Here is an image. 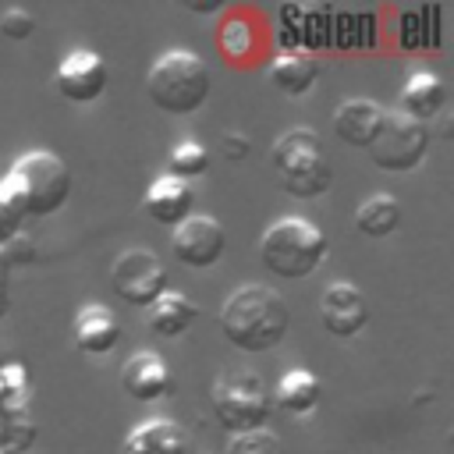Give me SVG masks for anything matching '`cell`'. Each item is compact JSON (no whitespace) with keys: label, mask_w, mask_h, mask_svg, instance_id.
<instances>
[{"label":"cell","mask_w":454,"mask_h":454,"mask_svg":"<svg viewBox=\"0 0 454 454\" xmlns=\"http://www.w3.org/2000/svg\"><path fill=\"white\" fill-rule=\"evenodd\" d=\"M216 326L231 348L245 355H262V351H273L287 337L291 312L277 287L241 284L223 298L216 312Z\"/></svg>","instance_id":"1"},{"label":"cell","mask_w":454,"mask_h":454,"mask_svg":"<svg viewBox=\"0 0 454 454\" xmlns=\"http://www.w3.org/2000/svg\"><path fill=\"white\" fill-rule=\"evenodd\" d=\"M71 195V167L53 149L21 153L0 177V199L21 216H50Z\"/></svg>","instance_id":"2"},{"label":"cell","mask_w":454,"mask_h":454,"mask_svg":"<svg viewBox=\"0 0 454 454\" xmlns=\"http://www.w3.org/2000/svg\"><path fill=\"white\" fill-rule=\"evenodd\" d=\"M255 248H259V262L280 280H305L330 255V241L323 227L298 213H287L266 223Z\"/></svg>","instance_id":"3"},{"label":"cell","mask_w":454,"mask_h":454,"mask_svg":"<svg viewBox=\"0 0 454 454\" xmlns=\"http://www.w3.org/2000/svg\"><path fill=\"white\" fill-rule=\"evenodd\" d=\"M209 89H213L209 64L195 50H184V46L163 50L149 64V71H145V96H149V103L156 110L170 114V117L195 114L209 99Z\"/></svg>","instance_id":"4"},{"label":"cell","mask_w":454,"mask_h":454,"mask_svg":"<svg viewBox=\"0 0 454 454\" xmlns=\"http://www.w3.org/2000/svg\"><path fill=\"white\" fill-rule=\"evenodd\" d=\"M270 167L277 174V184L294 199H319L330 181V156L312 128H287L270 145Z\"/></svg>","instance_id":"5"},{"label":"cell","mask_w":454,"mask_h":454,"mask_svg":"<svg viewBox=\"0 0 454 454\" xmlns=\"http://www.w3.org/2000/svg\"><path fill=\"white\" fill-rule=\"evenodd\" d=\"M209 408L216 415V422L238 436V433H252L262 429L273 401H270V383L255 372V369H231L220 372L209 387Z\"/></svg>","instance_id":"6"},{"label":"cell","mask_w":454,"mask_h":454,"mask_svg":"<svg viewBox=\"0 0 454 454\" xmlns=\"http://www.w3.org/2000/svg\"><path fill=\"white\" fill-rule=\"evenodd\" d=\"M429 142H433L429 124H422V121L401 114V110H387L383 131L376 135V142H372L365 153H369V160H372L380 170L404 174V170H415V167L426 160Z\"/></svg>","instance_id":"7"},{"label":"cell","mask_w":454,"mask_h":454,"mask_svg":"<svg viewBox=\"0 0 454 454\" xmlns=\"http://www.w3.org/2000/svg\"><path fill=\"white\" fill-rule=\"evenodd\" d=\"M110 284H114V291H117L128 305L149 309V305L170 287V273H167L163 259H160L153 248L131 245V248H124V252L114 259V266H110Z\"/></svg>","instance_id":"8"},{"label":"cell","mask_w":454,"mask_h":454,"mask_svg":"<svg viewBox=\"0 0 454 454\" xmlns=\"http://www.w3.org/2000/svg\"><path fill=\"white\" fill-rule=\"evenodd\" d=\"M227 252V227L209 213H192L170 227V255L188 270H209Z\"/></svg>","instance_id":"9"},{"label":"cell","mask_w":454,"mask_h":454,"mask_svg":"<svg viewBox=\"0 0 454 454\" xmlns=\"http://www.w3.org/2000/svg\"><path fill=\"white\" fill-rule=\"evenodd\" d=\"M110 82V67L96 50H71L60 57L53 71V85L67 103H92L103 96Z\"/></svg>","instance_id":"10"},{"label":"cell","mask_w":454,"mask_h":454,"mask_svg":"<svg viewBox=\"0 0 454 454\" xmlns=\"http://www.w3.org/2000/svg\"><path fill=\"white\" fill-rule=\"evenodd\" d=\"M319 323L330 337H340V340L362 333L369 323V301H365L362 287L351 280L326 284V291L319 294Z\"/></svg>","instance_id":"11"},{"label":"cell","mask_w":454,"mask_h":454,"mask_svg":"<svg viewBox=\"0 0 454 454\" xmlns=\"http://www.w3.org/2000/svg\"><path fill=\"white\" fill-rule=\"evenodd\" d=\"M121 390L138 401V404H153L160 397H167L174 390V376H170V365L160 351H131L124 362H121Z\"/></svg>","instance_id":"12"},{"label":"cell","mask_w":454,"mask_h":454,"mask_svg":"<svg viewBox=\"0 0 454 454\" xmlns=\"http://www.w3.org/2000/svg\"><path fill=\"white\" fill-rule=\"evenodd\" d=\"M383 121H387V106L376 99H365V96L337 103V110L330 117L333 135L351 149H369L376 142V135L383 131Z\"/></svg>","instance_id":"13"},{"label":"cell","mask_w":454,"mask_h":454,"mask_svg":"<svg viewBox=\"0 0 454 454\" xmlns=\"http://www.w3.org/2000/svg\"><path fill=\"white\" fill-rule=\"evenodd\" d=\"M121 454H192V440L174 419L153 415L128 429V436L121 440Z\"/></svg>","instance_id":"14"},{"label":"cell","mask_w":454,"mask_h":454,"mask_svg":"<svg viewBox=\"0 0 454 454\" xmlns=\"http://www.w3.org/2000/svg\"><path fill=\"white\" fill-rule=\"evenodd\" d=\"M71 337H74V348L82 355H96L99 358V355H110L121 344V323H117V316L106 305L89 301V305L78 309Z\"/></svg>","instance_id":"15"},{"label":"cell","mask_w":454,"mask_h":454,"mask_svg":"<svg viewBox=\"0 0 454 454\" xmlns=\"http://www.w3.org/2000/svg\"><path fill=\"white\" fill-rule=\"evenodd\" d=\"M142 206H145V213L156 220V223H163V227H177L184 216H192L195 209V192H192V184H184V181H177V177H170V174H160V177H153L149 181V188H145V195H142Z\"/></svg>","instance_id":"16"},{"label":"cell","mask_w":454,"mask_h":454,"mask_svg":"<svg viewBox=\"0 0 454 454\" xmlns=\"http://www.w3.org/2000/svg\"><path fill=\"white\" fill-rule=\"evenodd\" d=\"M266 74H270V85L291 99L312 92L316 78H319V60L309 53V50H280L270 64H266Z\"/></svg>","instance_id":"17"},{"label":"cell","mask_w":454,"mask_h":454,"mask_svg":"<svg viewBox=\"0 0 454 454\" xmlns=\"http://www.w3.org/2000/svg\"><path fill=\"white\" fill-rule=\"evenodd\" d=\"M443 99H447V92H443L440 74L419 67V71H411V74L404 78L397 110L408 114V117H415V121H422V124H429V121L443 110Z\"/></svg>","instance_id":"18"},{"label":"cell","mask_w":454,"mask_h":454,"mask_svg":"<svg viewBox=\"0 0 454 454\" xmlns=\"http://www.w3.org/2000/svg\"><path fill=\"white\" fill-rule=\"evenodd\" d=\"M319 397H323V380L312 372V369H287L273 390H270V401L287 411V415H309L319 408Z\"/></svg>","instance_id":"19"},{"label":"cell","mask_w":454,"mask_h":454,"mask_svg":"<svg viewBox=\"0 0 454 454\" xmlns=\"http://www.w3.org/2000/svg\"><path fill=\"white\" fill-rule=\"evenodd\" d=\"M195 316H199V305H195L184 291H174V287H167V291L145 309V323H149V330L160 333V337H181L184 330H192Z\"/></svg>","instance_id":"20"},{"label":"cell","mask_w":454,"mask_h":454,"mask_svg":"<svg viewBox=\"0 0 454 454\" xmlns=\"http://www.w3.org/2000/svg\"><path fill=\"white\" fill-rule=\"evenodd\" d=\"M355 227L365 238H390L401 227V202L390 192H372L355 206Z\"/></svg>","instance_id":"21"},{"label":"cell","mask_w":454,"mask_h":454,"mask_svg":"<svg viewBox=\"0 0 454 454\" xmlns=\"http://www.w3.org/2000/svg\"><path fill=\"white\" fill-rule=\"evenodd\" d=\"M28 401H32L28 369L21 362H4L0 365V419L28 415Z\"/></svg>","instance_id":"22"},{"label":"cell","mask_w":454,"mask_h":454,"mask_svg":"<svg viewBox=\"0 0 454 454\" xmlns=\"http://www.w3.org/2000/svg\"><path fill=\"white\" fill-rule=\"evenodd\" d=\"M209 163H213V156H209V149L199 142V138H184V142H177L174 149H170V156H167V174L170 177H177V181H184V184H192L195 177H202L206 170H209Z\"/></svg>","instance_id":"23"},{"label":"cell","mask_w":454,"mask_h":454,"mask_svg":"<svg viewBox=\"0 0 454 454\" xmlns=\"http://www.w3.org/2000/svg\"><path fill=\"white\" fill-rule=\"evenodd\" d=\"M255 28L245 21V18H223L220 28H216V46L227 60H248L252 50H255Z\"/></svg>","instance_id":"24"},{"label":"cell","mask_w":454,"mask_h":454,"mask_svg":"<svg viewBox=\"0 0 454 454\" xmlns=\"http://www.w3.org/2000/svg\"><path fill=\"white\" fill-rule=\"evenodd\" d=\"M223 454H287L284 440L273 429H252V433H238L227 436V450Z\"/></svg>","instance_id":"25"},{"label":"cell","mask_w":454,"mask_h":454,"mask_svg":"<svg viewBox=\"0 0 454 454\" xmlns=\"http://www.w3.org/2000/svg\"><path fill=\"white\" fill-rule=\"evenodd\" d=\"M32 32H35V18H32L25 7H7V11L0 14V35L21 43V39H28Z\"/></svg>","instance_id":"26"},{"label":"cell","mask_w":454,"mask_h":454,"mask_svg":"<svg viewBox=\"0 0 454 454\" xmlns=\"http://www.w3.org/2000/svg\"><path fill=\"white\" fill-rule=\"evenodd\" d=\"M21 223H25V216H21L18 209H11V206L0 199V248H4L14 234H21Z\"/></svg>","instance_id":"27"},{"label":"cell","mask_w":454,"mask_h":454,"mask_svg":"<svg viewBox=\"0 0 454 454\" xmlns=\"http://www.w3.org/2000/svg\"><path fill=\"white\" fill-rule=\"evenodd\" d=\"M223 156H231V160L248 156V138H245L241 131H227V135H223Z\"/></svg>","instance_id":"28"},{"label":"cell","mask_w":454,"mask_h":454,"mask_svg":"<svg viewBox=\"0 0 454 454\" xmlns=\"http://www.w3.org/2000/svg\"><path fill=\"white\" fill-rule=\"evenodd\" d=\"M7 305H11V266L0 255V319L7 316Z\"/></svg>","instance_id":"29"},{"label":"cell","mask_w":454,"mask_h":454,"mask_svg":"<svg viewBox=\"0 0 454 454\" xmlns=\"http://www.w3.org/2000/svg\"><path fill=\"white\" fill-rule=\"evenodd\" d=\"M188 11H195V14H220L223 4H188Z\"/></svg>","instance_id":"30"}]
</instances>
